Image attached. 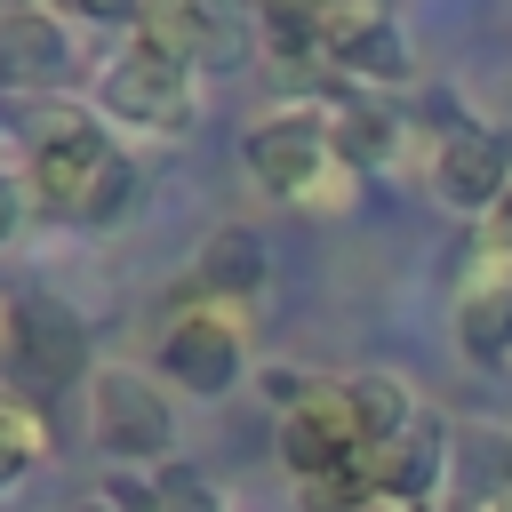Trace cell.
Returning a JSON list of instances; mask_svg holds the SVG:
<instances>
[{
	"instance_id": "cell-12",
	"label": "cell",
	"mask_w": 512,
	"mask_h": 512,
	"mask_svg": "<svg viewBox=\"0 0 512 512\" xmlns=\"http://www.w3.org/2000/svg\"><path fill=\"white\" fill-rule=\"evenodd\" d=\"M72 64V32L48 8H8L0 16V88H56Z\"/></svg>"
},
{
	"instance_id": "cell-10",
	"label": "cell",
	"mask_w": 512,
	"mask_h": 512,
	"mask_svg": "<svg viewBox=\"0 0 512 512\" xmlns=\"http://www.w3.org/2000/svg\"><path fill=\"white\" fill-rule=\"evenodd\" d=\"M128 32H136V40H152V48H168L176 64H232V56H240V24H224V16H216V8H200V0L136 8V16H128Z\"/></svg>"
},
{
	"instance_id": "cell-24",
	"label": "cell",
	"mask_w": 512,
	"mask_h": 512,
	"mask_svg": "<svg viewBox=\"0 0 512 512\" xmlns=\"http://www.w3.org/2000/svg\"><path fill=\"white\" fill-rule=\"evenodd\" d=\"M488 224H496V248H512V184H504V200H496V216H488Z\"/></svg>"
},
{
	"instance_id": "cell-4",
	"label": "cell",
	"mask_w": 512,
	"mask_h": 512,
	"mask_svg": "<svg viewBox=\"0 0 512 512\" xmlns=\"http://www.w3.org/2000/svg\"><path fill=\"white\" fill-rule=\"evenodd\" d=\"M88 432H96V448L120 464V472H160V464H176L168 448H176V416H168V400H160V384H144L136 368H96L88 376Z\"/></svg>"
},
{
	"instance_id": "cell-2",
	"label": "cell",
	"mask_w": 512,
	"mask_h": 512,
	"mask_svg": "<svg viewBox=\"0 0 512 512\" xmlns=\"http://www.w3.org/2000/svg\"><path fill=\"white\" fill-rule=\"evenodd\" d=\"M0 376H8V392H16L24 408L48 416V400H64L72 384L96 376V360H88V320H80L72 304H56V296H24V320H16V344H8Z\"/></svg>"
},
{
	"instance_id": "cell-23",
	"label": "cell",
	"mask_w": 512,
	"mask_h": 512,
	"mask_svg": "<svg viewBox=\"0 0 512 512\" xmlns=\"http://www.w3.org/2000/svg\"><path fill=\"white\" fill-rule=\"evenodd\" d=\"M16 320H24V296L0 288V360H8V344H16Z\"/></svg>"
},
{
	"instance_id": "cell-20",
	"label": "cell",
	"mask_w": 512,
	"mask_h": 512,
	"mask_svg": "<svg viewBox=\"0 0 512 512\" xmlns=\"http://www.w3.org/2000/svg\"><path fill=\"white\" fill-rule=\"evenodd\" d=\"M160 512H224V496L192 464H160Z\"/></svg>"
},
{
	"instance_id": "cell-1",
	"label": "cell",
	"mask_w": 512,
	"mask_h": 512,
	"mask_svg": "<svg viewBox=\"0 0 512 512\" xmlns=\"http://www.w3.org/2000/svg\"><path fill=\"white\" fill-rule=\"evenodd\" d=\"M32 192H40V208L64 216V224H112V216H128V200H136V168H128V152H120L104 128H88V120L64 104V112L32 120Z\"/></svg>"
},
{
	"instance_id": "cell-21",
	"label": "cell",
	"mask_w": 512,
	"mask_h": 512,
	"mask_svg": "<svg viewBox=\"0 0 512 512\" xmlns=\"http://www.w3.org/2000/svg\"><path fill=\"white\" fill-rule=\"evenodd\" d=\"M104 504L112 512H160V472H104Z\"/></svg>"
},
{
	"instance_id": "cell-11",
	"label": "cell",
	"mask_w": 512,
	"mask_h": 512,
	"mask_svg": "<svg viewBox=\"0 0 512 512\" xmlns=\"http://www.w3.org/2000/svg\"><path fill=\"white\" fill-rule=\"evenodd\" d=\"M256 288H264V240H256L248 224H224V232L200 248L184 304H208V312H232V320H240V312L256 304Z\"/></svg>"
},
{
	"instance_id": "cell-6",
	"label": "cell",
	"mask_w": 512,
	"mask_h": 512,
	"mask_svg": "<svg viewBox=\"0 0 512 512\" xmlns=\"http://www.w3.org/2000/svg\"><path fill=\"white\" fill-rule=\"evenodd\" d=\"M160 368L168 384L200 392V400H224L248 368V344H240V320L232 312H208V304H176L168 328H160Z\"/></svg>"
},
{
	"instance_id": "cell-26",
	"label": "cell",
	"mask_w": 512,
	"mask_h": 512,
	"mask_svg": "<svg viewBox=\"0 0 512 512\" xmlns=\"http://www.w3.org/2000/svg\"><path fill=\"white\" fill-rule=\"evenodd\" d=\"M376 512H400V504H376Z\"/></svg>"
},
{
	"instance_id": "cell-22",
	"label": "cell",
	"mask_w": 512,
	"mask_h": 512,
	"mask_svg": "<svg viewBox=\"0 0 512 512\" xmlns=\"http://www.w3.org/2000/svg\"><path fill=\"white\" fill-rule=\"evenodd\" d=\"M16 224H24V184H16V176H0V240H8Z\"/></svg>"
},
{
	"instance_id": "cell-16",
	"label": "cell",
	"mask_w": 512,
	"mask_h": 512,
	"mask_svg": "<svg viewBox=\"0 0 512 512\" xmlns=\"http://www.w3.org/2000/svg\"><path fill=\"white\" fill-rule=\"evenodd\" d=\"M344 400H352V424H360V448H392L400 432H416V408H408V384L368 368V376H344Z\"/></svg>"
},
{
	"instance_id": "cell-19",
	"label": "cell",
	"mask_w": 512,
	"mask_h": 512,
	"mask_svg": "<svg viewBox=\"0 0 512 512\" xmlns=\"http://www.w3.org/2000/svg\"><path fill=\"white\" fill-rule=\"evenodd\" d=\"M256 24H264V40H272L280 64H320V8H288V0H272Z\"/></svg>"
},
{
	"instance_id": "cell-5",
	"label": "cell",
	"mask_w": 512,
	"mask_h": 512,
	"mask_svg": "<svg viewBox=\"0 0 512 512\" xmlns=\"http://www.w3.org/2000/svg\"><path fill=\"white\" fill-rule=\"evenodd\" d=\"M96 104H104V120H120V128L176 136L184 112H192V64H176L168 48H152V40L128 32V48H120V56L104 64V80H96Z\"/></svg>"
},
{
	"instance_id": "cell-25",
	"label": "cell",
	"mask_w": 512,
	"mask_h": 512,
	"mask_svg": "<svg viewBox=\"0 0 512 512\" xmlns=\"http://www.w3.org/2000/svg\"><path fill=\"white\" fill-rule=\"evenodd\" d=\"M72 512H112V504H104V496H88V504H72Z\"/></svg>"
},
{
	"instance_id": "cell-9",
	"label": "cell",
	"mask_w": 512,
	"mask_h": 512,
	"mask_svg": "<svg viewBox=\"0 0 512 512\" xmlns=\"http://www.w3.org/2000/svg\"><path fill=\"white\" fill-rule=\"evenodd\" d=\"M320 56L352 80H400L408 72V40L384 8H320Z\"/></svg>"
},
{
	"instance_id": "cell-18",
	"label": "cell",
	"mask_w": 512,
	"mask_h": 512,
	"mask_svg": "<svg viewBox=\"0 0 512 512\" xmlns=\"http://www.w3.org/2000/svg\"><path fill=\"white\" fill-rule=\"evenodd\" d=\"M40 456H48V416L24 408L16 392H0V488H16Z\"/></svg>"
},
{
	"instance_id": "cell-3",
	"label": "cell",
	"mask_w": 512,
	"mask_h": 512,
	"mask_svg": "<svg viewBox=\"0 0 512 512\" xmlns=\"http://www.w3.org/2000/svg\"><path fill=\"white\" fill-rule=\"evenodd\" d=\"M240 152H248V176H256L264 192H280V200H344V184L360 176V168L336 152L328 120H296V112L256 120Z\"/></svg>"
},
{
	"instance_id": "cell-14",
	"label": "cell",
	"mask_w": 512,
	"mask_h": 512,
	"mask_svg": "<svg viewBox=\"0 0 512 512\" xmlns=\"http://www.w3.org/2000/svg\"><path fill=\"white\" fill-rule=\"evenodd\" d=\"M448 440H456V432H440V424H424V416H416V432H400L392 448H376V480H384V504L416 512V504L440 488V472H448Z\"/></svg>"
},
{
	"instance_id": "cell-15",
	"label": "cell",
	"mask_w": 512,
	"mask_h": 512,
	"mask_svg": "<svg viewBox=\"0 0 512 512\" xmlns=\"http://www.w3.org/2000/svg\"><path fill=\"white\" fill-rule=\"evenodd\" d=\"M456 336L480 368H504L512 360V280H472L456 296Z\"/></svg>"
},
{
	"instance_id": "cell-27",
	"label": "cell",
	"mask_w": 512,
	"mask_h": 512,
	"mask_svg": "<svg viewBox=\"0 0 512 512\" xmlns=\"http://www.w3.org/2000/svg\"><path fill=\"white\" fill-rule=\"evenodd\" d=\"M504 512H512V504H504Z\"/></svg>"
},
{
	"instance_id": "cell-17",
	"label": "cell",
	"mask_w": 512,
	"mask_h": 512,
	"mask_svg": "<svg viewBox=\"0 0 512 512\" xmlns=\"http://www.w3.org/2000/svg\"><path fill=\"white\" fill-rule=\"evenodd\" d=\"M320 120H328V136H336V152H344L352 168H384L392 144H400L392 112H376V104H336V112H320Z\"/></svg>"
},
{
	"instance_id": "cell-13",
	"label": "cell",
	"mask_w": 512,
	"mask_h": 512,
	"mask_svg": "<svg viewBox=\"0 0 512 512\" xmlns=\"http://www.w3.org/2000/svg\"><path fill=\"white\" fill-rule=\"evenodd\" d=\"M448 496L464 512H504L512 504V432L496 424H464L448 440Z\"/></svg>"
},
{
	"instance_id": "cell-7",
	"label": "cell",
	"mask_w": 512,
	"mask_h": 512,
	"mask_svg": "<svg viewBox=\"0 0 512 512\" xmlns=\"http://www.w3.org/2000/svg\"><path fill=\"white\" fill-rule=\"evenodd\" d=\"M344 456H360V424H352L344 384H312L296 408H280V464H288L296 480H320V472H336Z\"/></svg>"
},
{
	"instance_id": "cell-8",
	"label": "cell",
	"mask_w": 512,
	"mask_h": 512,
	"mask_svg": "<svg viewBox=\"0 0 512 512\" xmlns=\"http://www.w3.org/2000/svg\"><path fill=\"white\" fill-rule=\"evenodd\" d=\"M504 184H512V144H504L496 128H448V136H440V152H432V192H440L448 208L496 216Z\"/></svg>"
}]
</instances>
